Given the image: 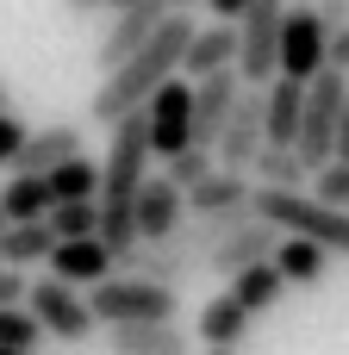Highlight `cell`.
<instances>
[{"label": "cell", "instance_id": "cell-1", "mask_svg": "<svg viewBox=\"0 0 349 355\" xmlns=\"http://www.w3.org/2000/svg\"><path fill=\"white\" fill-rule=\"evenodd\" d=\"M187 37H194V19H187V12H169V19L150 31V44H144L137 56H125L119 69H106V81H100V94H94L87 112H94L100 125H119V119L144 112V100H150L169 75H181Z\"/></svg>", "mask_w": 349, "mask_h": 355}, {"label": "cell", "instance_id": "cell-2", "mask_svg": "<svg viewBox=\"0 0 349 355\" xmlns=\"http://www.w3.org/2000/svg\"><path fill=\"white\" fill-rule=\"evenodd\" d=\"M106 131H112V144H106V156H100V243L119 256V250L137 243V231H131V200H137V187L150 181V131H144V112H131V119H119V125H106Z\"/></svg>", "mask_w": 349, "mask_h": 355}, {"label": "cell", "instance_id": "cell-3", "mask_svg": "<svg viewBox=\"0 0 349 355\" xmlns=\"http://www.w3.org/2000/svg\"><path fill=\"white\" fill-rule=\"evenodd\" d=\"M250 212L275 225L281 237H306L325 256H349V212L312 200L306 187H250Z\"/></svg>", "mask_w": 349, "mask_h": 355}, {"label": "cell", "instance_id": "cell-4", "mask_svg": "<svg viewBox=\"0 0 349 355\" xmlns=\"http://www.w3.org/2000/svg\"><path fill=\"white\" fill-rule=\"evenodd\" d=\"M87 312H94L100 331H112V324H175L181 318V300H175V287L112 275V281L87 287Z\"/></svg>", "mask_w": 349, "mask_h": 355}, {"label": "cell", "instance_id": "cell-5", "mask_svg": "<svg viewBox=\"0 0 349 355\" xmlns=\"http://www.w3.org/2000/svg\"><path fill=\"white\" fill-rule=\"evenodd\" d=\"M343 100H349V75H343V69H318V75L306 81L300 137H293V156L306 162V175L331 162V150H337V119H343Z\"/></svg>", "mask_w": 349, "mask_h": 355}, {"label": "cell", "instance_id": "cell-6", "mask_svg": "<svg viewBox=\"0 0 349 355\" xmlns=\"http://www.w3.org/2000/svg\"><path fill=\"white\" fill-rule=\"evenodd\" d=\"M25 312L37 318V331H44L50 343H87V337L100 331L94 312H87V293L69 287V281H56V275H44V281L25 287Z\"/></svg>", "mask_w": 349, "mask_h": 355}, {"label": "cell", "instance_id": "cell-7", "mask_svg": "<svg viewBox=\"0 0 349 355\" xmlns=\"http://www.w3.org/2000/svg\"><path fill=\"white\" fill-rule=\"evenodd\" d=\"M281 12H287V0H250V12L237 19V75H244V87H269V81L281 75V69H275Z\"/></svg>", "mask_w": 349, "mask_h": 355}, {"label": "cell", "instance_id": "cell-8", "mask_svg": "<svg viewBox=\"0 0 349 355\" xmlns=\"http://www.w3.org/2000/svg\"><path fill=\"white\" fill-rule=\"evenodd\" d=\"M325 50H331V25L318 19V6H287L281 12V50H275V69L287 75V81H312L318 69H331L325 62Z\"/></svg>", "mask_w": 349, "mask_h": 355}, {"label": "cell", "instance_id": "cell-9", "mask_svg": "<svg viewBox=\"0 0 349 355\" xmlns=\"http://www.w3.org/2000/svg\"><path fill=\"white\" fill-rule=\"evenodd\" d=\"M144 131H150V156H181L194 144V81L169 75L150 100H144Z\"/></svg>", "mask_w": 349, "mask_h": 355}, {"label": "cell", "instance_id": "cell-10", "mask_svg": "<svg viewBox=\"0 0 349 355\" xmlns=\"http://www.w3.org/2000/svg\"><path fill=\"white\" fill-rule=\"evenodd\" d=\"M112 262H119V275H131V281L181 287V281L200 268V250L187 243V231H175V237H162V243H131V250H119Z\"/></svg>", "mask_w": 349, "mask_h": 355}, {"label": "cell", "instance_id": "cell-11", "mask_svg": "<svg viewBox=\"0 0 349 355\" xmlns=\"http://www.w3.org/2000/svg\"><path fill=\"white\" fill-rule=\"evenodd\" d=\"M256 156H262V87H244L231 119H225V131H219V144H212V162L225 175H250Z\"/></svg>", "mask_w": 349, "mask_h": 355}, {"label": "cell", "instance_id": "cell-12", "mask_svg": "<svg viewBox=\"0 0 349 355\" xmlns=\"http://www.w3.org/2000/svg\"><path fill=\"white\" fill-rule=\"evenodd\" d=\"M169 19V6L162 0H131V6H119L112 12V25L100 31V44H94V62L100 69H119L125 56H137L144 44H150V31Z\"/></svg>", "mask_w": 349, "mask_h": 355}, {"label": "cell", "instance_id": "cell-13", "mask_svg": "<svg viewBox=\"0 0 349 355\" xmlns=\"http://www.w3.org/2000/svg\"><path fill=\"white\" fill-rule=\"evenodd\" d=\"M181 225H187V193H181L175 181L150 175V181L137 187V200H131V231H137V243H162V237H175Z\"/></svg>", "mask_w": 349, "mask_h": 355}, {"label": "cell", "instance_id": "cell-14", "mask_svg": "<svg viewBox=\"0 0 349 355\" xmlns=\"http://www.w3.org/2000/svg\"><path fill=\"white\" fill-rule=\"evenodd\" d=\"M275 243H281V231H275V225H262V218L250 212L231 237H219V243L200 256V268H212L219 281H231V275H244L250 262H269V256H275Z\"/></svg>", "mask_w": 349, "mask_h": 355}, {"label": "cell", "instance_id": "cell-15", "mask_svg": "<svg viewBox=\"0 0 349 355\" xmlns=\"http://www.w3.org/2000/svg\"><path fill=\"white\" fill-rule=\"evenodd\" d=\"M69 156H87V137H81V125L56 119V125H44V131H25V144H19V156H12V175H50V168L69 162Z\"/></svg>", "mask_w": 349, "mask_h": 355}, {"label": "cell", "instance_id": "cell-16", "mask_svg": "<svg viewBox=\"0 0 349 355\" xmlns=\"http://www.w3.org/2000/svg\"><path fill=\"white\" fill-rule=\"evenodd\" d=\"M237 94H244V75H237V69L194 81V144H200V150H212V144H219V131H225V119H231Z\"/></svg>", "mask_w": 349, "mask_h": 355}, {"label": "cell", "instance_id": "cell-17", "mask_svg": "<svg viewBox=\"0 0 349 355\" xmlns=\"http://www.w3.org/2000/svg\"><path fill=\"white\" fill-rule=\"evenodd\" d=\"M50 275L69 281V287H100V281L119 275V262H112V250L100 237H69V243L50 250Z\"/></svg>", "mask_w": 349, "mask_h": 355}, {"label": "cell", "instance_id": "cell-18", "mask_svg": "<svg viewBox=\"0 0 349 355\" xmlns=\"http://www.w3.org/2000/svg\"><path fill=\"white\" fill-rule=\"evenodd\" d=\"M225 69H237V25H194V37H187V56H181V75L187 81H206V75H225Z\"/></svg>", "mask_w": 349, "mask_h": 355}, {"label": "cell", "instance_id": "cell-19", "mask_svg": "<svg viewBox=\"0 0 349 355\" xmlns=\"http://www.w3.org/2000/svg\"><path fill=\"white\" fill-rule=\"evenodd\" d=\"M300 106H306V81L275 75V81L262 87V144L293 150V137H300Z\"/></svg>", "mask_w": 349, "mask_h": 355}, {"label": "cell", "instance_id": "cell-20", "mask_svg": "<svg viewBox=\"0 0 349 355\" xmlns=\"http://www.w3.org/2000/svg\"><path fill=\"white\" fill-rule=\"evenodd\" d=\"M194 337L175 324H112L106 331V355H187Z\"/></svg>", "mask_w": 349, "mask_h": 355}, {"label": "cell", "instance_id": "cell-21", "mask_svg": "<svg viewBox=\"0 0 349 355\" xmlns=\"http://www.w3.org/2000/svg\"><path fill=\"white\" fill-rule=\"evenodd\" d=\"M194 337H200L206 349H237V343L250 337V312H244L231 293H212V300L194 312Z\"/></svg>", "mask_w": 349, "mask_h": 355}, {"label": "cell", "instance_id": "cell-22", "mask_svg": "<svg viewBox=\"0 0 349 355\" xmlns=\"http://www.w3.org/2000/svg\"><path fill=\"white\" fill-rule=\"evenodd\" d=\"M187 212H194V218H212V212H250V175H225V168H212L200 187H187Z\"/></svg>", "mask_w": 349, "mask_h": 355}, {"label": "cell", "instance_id": "cell-23", "mask_svg": "<svg viewBox=\"0 0 349 355\" xmlns=\"http://www.w3.org/2000/svg\"><path fill=\"white\" fill-rule=\"evenodd\" d=\"M269 262H275V275H281L287 287H318L325 268H331V256H325L318 243H306V237H281Z\"/></svg>", "mask_w": 349, "mask_h": 355}, {"label": "cell", "instance_id": "cell-24", "mask_svg": "<svg viewBox=\"0 0 349 355\" xmlns=\"http://www.w3.org/2000/svg\"><path fill=\"white\" fill-rule=\"evenodd\" d=\"M50 181L44 175H12L6 187H0V218L6 225H37V218H50Z\"/></svg>", "mask_w": 349, "mask_h": 355}, {"label": "cell", "instance_id": "cell-25", "mask_svg": "<svg viewBox=\"0 0 349 355\" xmlns=\"http://www.w3.org/2000/svg\"><path fill=\"white\" fill-rule=\"evenodd\" d=\"M50 250H56V237H50V225L37 218V225H0V268H31V262H50Z\"/></svg>", "mask_w": 349, "mask_h": 355}, {"label": "cell", "instance_id": "cell-26", "mask_svg": "<svg viewBox=\"0 0 349 355\" xmlns=\"http://www.w3.org/2000/svg\"><path fill=\"white\" fill-rule=\"evenodd\" d=\"M225 293H231V300H237V306L256 318V312H269V306L287 293V281L275 275V262H250L244 275H231V287H225Z\"/></svg>", "mask_w": 349, "mask_h": 355}, {"label": "cell", "instance_id": "cell-27", "mask_svg": "<svg viewBox=\"0 0 349 355\" xmlns=\"http://www.w3.org/2000/svg\"><path fill=\"white\" fill-rule=\"evenodd\" d=\"M44 181H50V200H56V206H69V200H100V162H94V156H69V162H56Z\"/></svg>", "mask_w": 349, "mask_h": 355}, {"label": "cell", "instance_id": "cell-28", "mask_svg": "<svg viewBox=\"0 0 349 355\" xmlns=\"http://www.w3.org/2000/svg\"><path fill=\"white\" fill-rule=\"evenodd\" d=\"M250 175H256V187H306V181H312L306 162H300L293 150H281V144H262V156L250 162Z\"/></svg>", "mask_w": 349, "mask_h": 355}, {"label": "cell", "instance_id": "cell-29", "mask_svg": "<svg viewBox=\"0 0 349 355\" xmlns=\"http://www.w3.org/2000/svg\"><path fill=\"white\" fill-rule=\"evenodd\" d=\"M50 237L69 243V237H100V200H69V206H50Z\"/></svg>", "mask_w": 349, "mask_h": 355}, {"label": "cell", "instance_id": "cell-30", "mask_svg": "<svg viewBox=\"0 0 349 355\" xmlns=\"http://www.w3.org/2000/svg\"><path fill=\"white\" fill-rule=\"evenodd\" d=\"M212 168H219V162H212V150H200V144H187L181 156H169V162H162V181H175V187L187 193V187H200V181H206Z\"/></svg>", "mask_w": 349, "mask_h": 355}, {"label": "cell", "instance_id": "cell-31", "mask_svg": "<svg viewBox=\"0 0 349 355\" xmlns=\"http://www.w3.org/2000/svg\"><path fill=\"white\" fill-rule=\"evenodd\" d=\"M44 343V331H37V318L25 312V306H0V349H37Z\"/></svg>", "mask_w": 349, "mask_h": 355}, {"label": "cell", "instance_id": "cell-32", "mask_svg": "<svg viewBox=\"0 0 349 355\" xmlns=\"http://www.w3.org/2000/svg\"><path fill=\"white\" fill-rule=\"evenodd\" d=\"M312 200H325V206L349 212V162H325V168H312Z\"/></svg>", "mask_w": 349, "mask_h": 355}, {"label": "cell", "instance_id": "cell-33", "mask_svg": "<svg viewBox=\"0 0 349 355\" xmlns=\"http://www.w3.org/2000/svg\"><path fill=\"white\" fill-rule=\"evenodd\" d=\"M19 144H25V125H19L12 112H0V168H12V156H19Z\"/></svg>", "mask_w": 349, "mask_h": 355}, {"label": "cell", "instance_id": "cell-34", "mask_svg": "<svg viewBox=\"0 0 349 355\" xmlns=\"http://www.w3.org/2000/svg\"><path fill=\"white\" fill-rule=\"evenodd\" d=\"M200 6H206V12H212L219 25H237V19L250 12V0H200Z\"/></svg>", "mask_w": 349, "mask_h": 355}, {"label": "cell", "instance_id": "cell-35", "mask_svg": "<svg viewBox=\"0 0 349 355\" xmlns=\"http://www.w3.org/2000/svg\"><path fill=\"white\" fill-rule=\"evenodd\" d=\"M0 306H25V275L19 268H0Z\"/></svg>", "mask_w": 349, "mask_h": 355}, {"label": "cell", "instance_id": "cell-36", "mask_svg": "<svg viewBox=\"0 0 349 355\" xmlns=\"http://www.w3.org/2000/svg\"><path fill=\"white\" fill-rule=\"evenodd\" d=\"M325 62H331V69H343V75H349V19L337 25V31H331V50H325Z\"/></svg>", "mask_w": 349, "mask_h": 355}, {"label": "cell", "instance_id": "cell-37", "mask_svg": "<svg viewBox=\"0 0 349 355\" xmlns=\"http://www.w3.org/2000/svg\"><path fill=\"white\" fill-rule=\"evenodd\" d=\"M312 6H318V19H325L331 31H337V25L349 19V0H312Z\"/></svg>", "mask_w": 349, "mask_h": 355}, {"label": "cell", "instance_id": "cell-38", "mask_svg": "<svg viewBox=\"0 0 349 355\" xmlns=\"http://www.w3.org/2000/svg\"><path fill=\"white\" fill-rule=\"evenodd\" d=\"M331 162H349V100H343V119H337V150H331Z\"/></svg>", "mask_w": 349, "mask_h": 355}, {"label": "cell", "instance_id": "cell-39", "mask_svg": "<svg viewBox=\"0 0 349 355\" xmlns=\"http://www.w3.org/2000/svg\"><path fill=\"white\" fill-rule=\"evenodd\" d=\"M0 112H12V87L6 81H0Z\"/></svg>", "mask_w": 349, "mask_h": 355}, {"label": "cell", "instance_id": "cell-40", "mask_svg": "<svg viewBox=\"0 0 349 355\" xmlns=\"http://www.w3.org/2000/svg\"><path fill=\"white\" fill-rule=\"evenodd\" d=\"M162 6H169V12H187V6H200V0H162Z\"/></svg>", "mask_w": 349, "mask_h": 355}, {"label": "cell", "instance_id": "cell-41", "mask_svg": "<svg viewBox=\"0 0 349 355\" xmlns=\"http://www.w3.org/2000/svg\"><path fill=\"white\" fill-rule=\"evenodd\" d=\"M62 6H75V12H87V6H100V0H62Z\"/></svg>", "mask_w": 349, "mask_h": 355}, {"label": "cell", "instance_id": "cell-42", "mask_svg": "<svg viewBox=\"0 0 349 355\" xmlns=\"http://www.w3.org/2000/svg\"><path fill=\"white\" fill-rule=\"evenodd\" d=\"M206 355H237V349H206Z\"/></svg>", "mask_w": 349, "mask_h": 355}, {"label": "cell", "instance_id": "cell-43", "mask_svg": "<svg viewBox=\"0 0 349 355\" xmlns=\"http://www.w3.org/2000/svg\"><path fill=\"white\" fill-rule=\"evenodd\" d=\"M0 355H25V349H0Z\"/></svg>", "mask_w": 349, "mask_h": 355}, {"label": "cell", "instance_id": "cell-44", "mask_svg": "<svg viewBox=\"0 0 349 355\" xmlns=\"http://www.w3.org/2000/svg\"><path fill=\"white\" fill-rule=\"evenodd\" d=\"M0 225H6V218H0Z\"/></svg>", "mask_w": 349, "mask_h": 355}]
</instances>
